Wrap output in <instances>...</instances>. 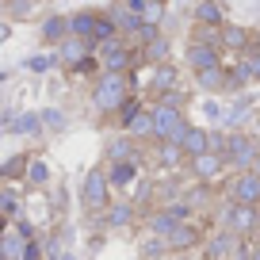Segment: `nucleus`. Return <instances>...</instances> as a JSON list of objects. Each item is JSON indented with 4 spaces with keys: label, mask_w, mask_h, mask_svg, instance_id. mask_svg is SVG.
I'll list each match as a JSON object with an SVG mask.
<instances>
[{
    "label": "nucleus",
    "mask_w": 260,
    "mask_h": 260,
    "mask_svg": "<svg viewBox=\"0 0 260 260\" xmlns=\"http://www.w3.org/2000/svg\"><path fill=\"white\" fill-rule=\"evenodd\" d=\"M126 77H115V73H100L96 88H92V107L96 111H122L126 107Z\"/></svg>",
    "instance_id": "obj_1"
},
{
    "label": "nucleus",
    "mask_w": 260,
    "mask_h": 260,
    "mask_svg": "<svg viewBox=\"0 0 260 260\" xmlns=\"http://www.w3.org/2000/svg\"><path fill=\"white\" fill-rule=\"evenodd\" d=\"M187 126H191V122H184V111H176V107H165V104L153 107V138L176 142V146H180V138L187 134Z\"/></svg>",
    "instance_id": "obj_2"
},
{
    "label": "nucleus",
    "mask_w": 260,
    "mask_h": 260,
    "mask_svg": "<svg viewBox=\"0 0 260 260\" xmlns=\"http://www.w3.org/2000/svg\"><path fill=\"white\" fill-rule=\"evenodd\" d=\"M226 230L234 237H252L260 230V207H241V203H230L226 207Z\"/></svg>",
    "instance_id": "obj_3"
},
{
    "label": "nucleus",
    "mask_w": 260,
    "mask_h": 260,
    "mask_svg": "<svg viewBox=\"0 0 260 260\" xmlns=\"http://www.w3.org/2000/svg\"><path fill=\"white\" fill-rule=\"evenodd\" d=\"M96 54H100V65H104V73H115V77H122V73L130 69V61H134V54H130V46H126L122 39L96 46Z\"/></svg>",
    "instance_id": "obj_4"
},
{
    "label": "nucleus",
    "mask_w": 260,
    "mask_h": 260,
    "mask_svg": "<svg viewBox=\"0 0 260 260\" xmlns=\"http://www.w3.org/2000/svg\"><path fill=\"white\" fill-rule=\"evenodd\" d=\"M107 191H111V180H107V172H104V169H92L88 176H84L81 203L88 207V211H100V207H107Z\"/></svg>",
    "instance_id": "obj_5"
},
{
    "label": "nucleus",
    "mask_w": 260,
    "mask_h": 260,
    "mask_svg": "<svg viewBox=\"0 0 260 260\" xmlns=\"http://www.w3.org/2000/svg\"><path fill=\"white\" fill-rule=\"evenodd\" d=\"M256 157H260V146H256V138H249V134H230L226 161H234L241 172H249L252 165H256Z\"/></svg>",
    "instance_id": "obj_6"
},
{
    "label": "nucleus",
    "mask_w": 260,
    "mask_h": 260,
    "mask_svg": "<svg viewBox=\"0 0 260 260\" xmlns=\"http://www.w3.org/2000/svg\"><path fill=\"white\" fill-rule=\"evenodd\" d=\"M234 203L260 207V176L256 172H241V176L234 180Z\"/></svg>",
    "instance_id": "obj_7"
},
{
    "label": "nucleus",
    "mask_w": 260,
    "mask_h": 260,
    "mask_svg": "<svg viewBox=\"0 0 260 260\" xmlns=\"http://www.w3.org/2000/svg\"><path fill=\"white\" fill-rule=\"evenodd\" d=\"M187 169L195 172V180H199V184H211V180L222 176V169H226V157L203 153V157H195V161H187Z\"/></svg>",
    "instance_id": "obj_8"
},
{
    "label": "nucleus",
    "mask_w": 260,
    "mask_h": 260,
    "mask_svg": "<svg viewBox=\"0 0 260 260\" xmlns=\"http://www.w3.org/2000/svg\"><path fill=\"white\" fill-rule=\"evenodd\" d=\"M187 65L195 73H207V69H218V46H207V42H191L187 46Z\"/></svg>",
    "instance_id": "obj_9"
},
{
    "label": "nucleus",
    "mask_w": 260,
    "mask_h": 260,
    "mask_svg": "<svg viewBox=\"0 0 260 260\" xmlns=\"http://www.w3.org/2000/svg\"><path fill=\"white\" fill-rule=\"evenodd\" d=\"M195 84H199V88L203 92H222V88H230L234 92L237 88V81H234V73H230V69H207V73H195Z\"/></svg>",
    "instance_id": "obj_10"
},
{
    "label": "nucleus",
    "mask_w": 260,
    "mask_h": 260,
    "mask_svg": "<svg viewBox=\"0 0 260 260\" xmlns=\"http://www.w3.org/2000/svg\"><path fill=\"white\" fill-rule=\"evenodd\" d=\"M211 134H207L203 126H187V134L180 138V149H184V157L187 161H195V157H203V153H211Z\"/></svg>",
    "instance_id": "obj_11"
},
{
    "label": "nucleus",
    "mask_w": 260,
    "mask_h": 260,
    "mask_svg": "<svg viewBox=\"0 0 260 260\" xmlns=\"http://www.w3.org/2000/svg\"><path fill=\"white\" fill-rule=\"evenodd\" d=\"M88 50H96V46H92V42H81V39H65L61 50H57V61L69 65V69H81L84 57H88Z\"/></svg>",
    "instance_id": "obj_12"
},
{
    "label": "nucleus",
    "mask_w": 260,
    "mask_h": 260,
    "mask_svg": "<svg viewBox=\"0 0 260 260\" xmlns=\"http://www.w3.org/2000/svg\"><path fill=\"white\" fill-rule=\"evenodd\" d=\"M92 31H96V12H73L69 16V39L92 42ZM96 46V42H92Z\"/></svg>",
    "instance_id": "obj_13"
},
{
    "label": "nucleus",
    "mask_w": 260,
    "mask_h": 260,
    "mask_svg": "<svg viewBox=\"0 0 260 260\" xmlns=\"http://www.w3.org/2000/svg\"><path fill=\"white\" fill-rule=\"evenodd\" d=\"M191 16L203 27H226V12H222V4H214V0H199L191 8Z\"/></svg>",
    "instance_id": "obj_14"
},
{
    "label": "nucleus",
    "mask_w": 260,
    "mask_h": 260,
    "mask_svg": "<svg viewBox=\"0 0 260 260\" xmlns=\"http://www.w3.org/2000/svg\"><path fill=\"white\" fill-rule=\"evenodd\" d=\"M218 46H222V50H237V54H245L252 42H249V31H245V27L226 23V27H222V35H218Z\"/></svg>",
    "instance_id": "obj_15"
},
{
    "label": "nucleus",
    "mask_w": 260,
    "mask_h": 260,
    "mask_svg": "<svg viewBox=\"0 0 260 260\" xmlns=\"http://www.w3.org/2000/svg\"><path fill=\"white\" fill-rule=\"evenodd\" d=\"M107 161L111 165H126V161H138V146H134V138H115L111 146H107Z\"/></svg>",
    "instance_id": "obj_16"
},
{
    "label": "nucleus",
    "mask_w": 260,
    "mask_h": 260,
    "mask_svg": "<svg viewBox=\"0 0 260 260\" xmlns=\"http://www.w3.org/2000/svg\"><path fill=\"white\" fill-rule=\"evenodd\" d=\"M234 252H237V237L230 234V230L226 234H214L211 245H207V260H226V256H234Z\"/></svg>",
    "instance_id": "obj_17"
},
{
    "label": "nucleus",
    "mask_w": 260,
    "mask_h": 260,
    "mask_svg": "<svg viewBox=\"0 0 260 260\" xmlns=\"http://www.w3.org/2000/svg\"><path fill=\"white\" fill-rule=\"evenodd\" d=\"M199 237H203V234H199L195 226H187V222H184V226H176V234H172L165 245H169L172 252H187L191 245H199Z\"/></svg>",
    "instance_id": "obj_18"
},
{
    "label": "nucleus",
    "mask_w": 260,
    "mask_h": 260,
    "mask_svg": "<svg viewBox=\"0 0 260 260\" xmlns=\"http://www.w3.org/2000/svg\"><path fill=\"white\" fill-rule=\"evenodd\" d=\"M65 35H69V16H50L46 23H42V42H57V46H61Z\"/></svg>",
    "instance_id": "obj_19"
},
{
    "label": "nucleus",
    "mask_w": 260,
    "mask_h": 260,
    "mask_svg": "<svg viewBox=\"0 0 260 260\" xmlns=\"http://www.w3.org/2000/svg\"><path fill=\"white\" fill-rule=\"evenodd\" d=\"M104 222L111 230L130 226V222H134V203H111V207H107V214H104Z\"/></svg>",
    "instance_id": "obj_20"
},
{
    "label": "nucleus",
    "mask_w": 260,
    "mask_h": 260,
    "mask_svg": "<svg viewBox=\"0 0 260 260\" xmlns=\"http://www.w3.org/2000/svg\"><path fill=\"white\" fill-rule=\"evenodd\" d=\"M115 39H119L115 19L107 16V12H100V16H96V31H92V42H96V46H104V42H115Z\"/></svg>",
    "instance_id": "obj_21"
},
{
    "label": "nucleus",
    "mask_w": 260,
    "mask_h": 260,
    "mask_svg": "<svg viewBox=\"0 0 260 260\" xmlns=\"http://www.w3.org/2000/svg\"><path fill=\"white\" fill-rule=\"evenodd\" d=\"M138 161H126V165H111V172H107V180H111L115 187H126V184H134L138 180Z\"/></svg>",
    "instance_id": "obj_22"
},
{
    "label": "nucleus",
    "mask_w": 260,
    "mask_h": 260,
    "mask_svg": "<svg viewBox=\"0 0 260 260\" xmlns=\"http://www.w3.org/2000/svg\"><path fill=\"white\" fill-rule=\"evenodd\" d=\"M176 69H172V65H161V69H157L153 73V92L157 96H169V92H176Z\"/></svg>",
    "instance_id": "obj_23"
},
{
    "label": "nucleus",
    "mask_w": 260,
    "mask_h": 260,
    "mask_svg": "<svg viewBox=\"0 0 260 260\" xmlns=\"http://www.w3.org/2000/svg\"><path fill=\"white\" fill-rule=\"evenodd\" d=\"M39 122H42L39 111H23V115H16V119H8V130H12V134H35Z\"/></svg>",
    "instance_id": "obj_24"
},
{
    "label": "nucleus",
    "mask_w": 260,
    "mask_h": 260,
    "mask_svg": "<svg viewBox=\"0 0 260 260\" xmlns=\"http://www.w3.org/2000/svg\"><path fill=\"white\" fill-rule=\"evenodd\" d=\"M27 165H31V157H12V161H4L0 165V180H19V176H27Z\"/></svg>",
    "instance_id": "obj_25"
},
{
    "label": "nucleus",
    "mask_w": 260,
    "mask_h": 260,
    "mask_svg": "<svg viewBox=\"0 0 260 260\" xmlns=\"http://www.w3.org/2000/svg\"><path fill=\"white\" fill-rule=\"evenodd\" d=\"M46 180H50V165L42 161V157H31V165H27V184L42 187Z\"/></svg>",
    "instance_id": "obj_26"
},
{
    "label": "nucleus",
    "mask_w": 260,
    "mask_h": 260,
    "mask_svg": "<svg viewBox=\"0 0 260 260\" xmlns=\"http://www.w3.org/2000/svg\"><path fill=\"white\" fill-rule=\"evenodd\" d=\"M126 130H130V138H153V111H142Z\"/></svg>",
    "instance_id": "obj_27"
},
{
    "label": "nucleus",
    "mask_w": 260,
    "mask_h": 260,
    "mask_svg": "<svg viewBox=\"0 0 260 260\" xmlns=\"http://www.w3.org/2000/svg\"><path fill=\"white\" fill-rule=\"evenodd\" d=\"M157 39H161V31H157V27H153V23H142V27H138V31H134V42H138V46H146V50H149V46H153V42H157Z\"/></svg>",
    "instance_id": "obj_28"
},
{
    "label": "nucleus",
    "mask_w": 260,
    "mask_h": 260,
    "mask_svg": "<svg viewBox=\"0 0 260 260\" xmlns=\"http://www.w3.org/2000/svg\"><path fill=\"white\" fill-rule=\"evenodd\" d=\"M0 214H4V218L19 214V199H16V191H0Z\"/></svg>",
    "instance_id": "obj_29"
},
{
    "label": "nucleus",
    "mask_w": 260,
    "mask_h": 260,
    "mask_svg": "<svg viewBox=\"0 0 260 260\" xmlns=\"http://www.w3.org/2000/svg\"><path fill=\"white\" fill-rule=\"evenodd\" d=\"M54 61H57V54H35V57H27V69H35V73H46Z\"/></svg>",
    "instance_id": "obj_30"
},
{
    "label": "nucleus",
    "mask_w": 260,
    "mask_h": 260,
    "mask_svg": "<svg viewBox=\"0 0 260 260\" xmlns=\"http://www.w3.org/2000/svg\"><path fill=\"white\" fill-rule=\"evenodd\" d=\"M249 104H237V107H230V115H226V126H241V122H249Z\"/></svg>",
    "instance_id": "obj_31"
},
{
    "label": "nucleus",
    "mask_w": 260,
    "mask_h": 260,
    "mask_svg": "<svg viewBox=\"0 0 260 260\" xmlns=\"http://www.w3.org/2000/svg\"><path fill=\"white\" fill-rule=\"evenodd\" d=\"M146 57H149V61H157V65H161L165 57H169V39H157L153 46L146 50Z\"/></svg>",
    "instance_id": "obj_32"
},
{
    "label": "nucleus",
    "mask_w": 260,
    "mask_h": 260,
    "mask_svg": "<svg viewBox=\"0 0 260 260\" xmlns=\"http://www.w3.org/2000/svg\"><path fill=\"white\" fill-rule=\"evenodd\" d=\"M180 157H184V149H180L176 142H165L161 146V161L165 165H180Z\"/></svg>",
    "instance_id": "obj_33"
},
{
    "label": "nucleus",
    "mask_w": 260,
    "mask_h": 260,
    "mask_svg": "<svg viewBox=\"0 0 260 260\" xmlns=\"http://www.w3.org/2000/svg\"><path fill=\"white\" fill-rule=\"evenodd\" d=\"M4 12H8V16H16V19H23V16H31V12H35V4H31V0H12Z\"/></svg>",
    "instance_id": "obj_34"
},
{
    "label": "nucleus",
    "mask_w": 260,
    "mask_h": 260,
    "mask_svg": "<svg viewBox=\"0 0 260 260\" xmlns=\"http://www.w3.org/2000/svg\"><path fill=\"white\" fill-rule=\"evenodd\" d=\"M149 191H153V184H149V180H142L138 187H134V199H130V203L138 207V203H149Z\"/></svg>",
    "instance_id": "obj_35"
},
{
    "label": "nucleus",
    "mask_w": 260,
    "mask_h": 260,
    "mask_svg": "<svg viewBox=\"0 0 260 260\" xmlns=\"http://www.w3.org/2000/svg\"><path fill=\"white\" fill-rule=\"evenodd\" d=\"M42 119H46L50 126H65V119H61V115H57V111H42Z\"/></svg>",
    "instance_id": "obj_36"
},
{
    "label": "nucleus",
    "mask_w": 260,
    "mask_h": 260,
    "mask_svg": "<svg viewBox=\"0 0 260 260\" xmlns=\"http://www.w3.org/2000/svg\"><path fill=\"white\" fill-rule=\"evenodd\" d=\"M12 39V23H0V42H8Z\"/></svg>",
    "instance_id": "obj_37"
},
{
    "label": "nucleus",
    "mask_w": 260,
    "mask_h": 260,
    "mask_svg": "<svg viewBox=\"0 0 260 260\" xmlns=\"http://www.w3.org/2000/svg\"><path fill=\"white\" fill-rule=\"evenodd\" d=\"M0 234H8V218L4 214H0Z\"/></svg>",
    "instance_id": "obj_38"
},
{
    "label": "nucleus",
    "mask_w": 260,
    "mask_h": 260,
    "mask_svg": "<svg viewBox=\"0 0 260 260\" xmlns=\"http://www.w3.org/2000/svg\"><path fill=\"white\" fill-rule=\"evenodd\" d=\"M249 260H260V245H256V252H252V256H249Z\"/></svg>",
    "instance_id": "obj_39"
},
{
    "label": "nucleus",
    "mask_w": 260,
    "mask_h": 260,
    "mask_svg": "<svg viewBox=\"0 0 260 260\" xmlns=\"http://www.w3.org/2000/svg\"><path fill=\"white\" fill-rule=\"evenodd\" d=\"M0 260H8V256H4V249H0Z\"/></svg>",
    "instance_id": "obj_40"
},
{
    "label": "nucleus",
    "mask_w": 260,
    "mask_h": 260,
    "mask_svg": "<svg viewBox=\"0 0 260 260\" xmlns=\"http://www.w3.org/2000/svg\"><path fill=\"white\" fill-rule=\"evenodd\" d=\"M256 245H260V230H256Z\"/></svg>",
    "instance_id": "obj_41"
},
{
    "label": "nucleus",
    "mask_w": 260,
    "mask_h": 260,
    "mask_svg": "<svg viewBox=\"0 0 260 260\" xmlns=\"http://www.w3.org/2000/svg\"><path fill=\"white\" fill-rule=\"evenodd\" d=\"M61 260H73V256H61Z\"/></svg>",
    "instance_id": "obj_42"
},
{
    "label": "nucleus",
    "mask_w": 260,
    "mask_h": 260,
    "mask_svg": "<svg viewBox=\"0 0 260 260\" xmlns=\"http://www.w3.org/2000/svg\"><path fill=\"white\" fill-rule=\"evenodd\" d=\"M176 260H187V256H176Z\"/></svg>",
    "instance_id": "obj_43"
},
{
    "label": "nucleus",
    "mask_w": 260,
    "mask_h": 260,
    "mask_svg": "<svg viewBox=\"0 0 260 260\" xmlns=\"http://www.w3.org/2000/svg\"><path fill=\"white\" fill-rule=\"evenodd\" d=\"M256 146H260V138H256Z\"/></svg>",
    "instance_id": "obj_44"
},
{
    "label": "nucleus",
    "mask_w": 260,
    "mask_h": 260,
    "mask_svg": "<svg viewBox=\"0 0 260 260\" xmlns=\"http://www.w3.org/2000/svg\"><path fill=\"white\" fill-rule=\"evenodd\" d=\"M161 260H165V256H161Z\"/></svg>",
    "instance_id": "obj_45"
}]
</instances>
